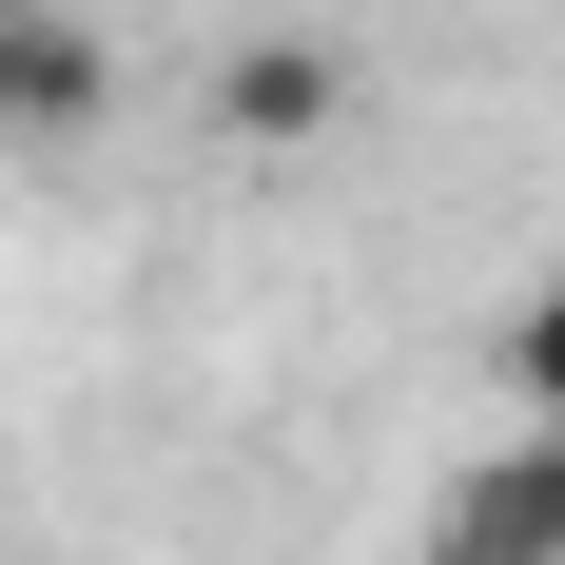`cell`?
Segmentation results:
<instances>
[{"label":"cell","instance_id":"cell-3","mask_svg":"<svg viewBox=\"0 0 565 565\" xmlns=\"http://www.w3.org/2000/svg\"><path fill=\"white\" fill-rule=\"evenodd\" d=\"M429 565H565V429H526V449L468 468L449 526H429Z\"/></svg>","mask_w":565,"mask_h":565},{"label":"cell","instance_id":"cell-1","mask_svg":"<svg viewBox=\"0 0 565 565\" xmlns=\"http://www.w3.org/2000/svg\"><path fill=\"white\" fill-rule=\"evenodd\" d=\"M215 137H234V157H312V137H351V40H332V20H254V40L215 58Z\"/></svg>","mask_w":565,"mask_h":565},{"label":"cell","instance_id":"cell-2","mask_svg":"<svg viewBox=\"0 0 565 565\" xmlns=\"http://www.w3.org/2000/svg\"><path fill=\"white\" fill-rule=\"evenodd\" d=\"M117 117V40L78 0H0V157H58Z\"/></svg>","mask_w":565,"mask_h":565},{"label":"cell","instance_id":"cell-4","mask_svg":"<svg viewBox=\"0 0 565 565\" xmlns=\"http://www.w3.org/2000/svg\"><path fill=\"white\" fill-rule=\"evenodd\" d=\"M488 371H508V409H526V429H565V274L526 292L508 332H488Z\"/></svg>","mask_w":565,"mask_h":565}]
</instances>
